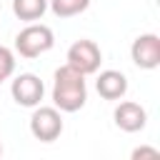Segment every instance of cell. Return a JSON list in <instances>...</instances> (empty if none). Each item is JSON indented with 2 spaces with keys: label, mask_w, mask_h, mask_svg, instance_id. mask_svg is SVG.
I'll return each instance as SVG.
<instances>
[{
  "label": "cell",
  "mask_w": 160,
  "mask_h": 160,
  "mask_svg": "<svg viewBox=\"0 0 160 160\" xmlns=\"http://www.w3.org/2000/svg\"><path fill=\"white\" fill-rule=\"evenodd\" d=\"M88 100L85 75L68 62L60 65L52 75V102L60 112H78Z\"/></svg>",
  "instance_id": "1"
},
{
  "label": "cell",
  "mask_w": 160,
  "mask_h": 160,
  "mask_svg": "<svg viewBox=\"0 0 160 160\" xmlns=\"http://www.w3.org/2000/svg\"><path fill=\"white\" fill-rule=\"evenodd\" d=\"M55 45V35L48 25L42 22H30L25 25L18 35H15V50L20 58L25 60H32V58H40L42 52L52 50Z\"/></svg>",
  "instance_id": "2"
},
{
  "label": "cell",
  "mask_w": 160,
  "mask_h": 160,
  "mask_svg": "<svg viewBox=\"0 0 160 160\" xmlns=\"http://www.w3.org/2000/svg\"><path fill=\"white\" fill-rule=\"evenodd\" d=\"M30 132L40 142H52L62 132V115L52 105H35V112L30 115Z\"/></svg>",
  "instance_id": "3"
},
{
  "label": "cell",
  "mask_w": 160,
  "mask_h": 160,
  "mask_svg": "<svg viewBox=\"0 0 160 160\" xmlns=\"http://www.w3.org/2000/svg\"><path fill=\"white\" fill-rule=\"evenodd\" d=\"M100 62H102V50L98 48L95 40H75L70 48H68V65L80 70L82 75H92L100 70Z\"/></svg>",
  "instance_id": "4"
},
{
  "label": "cell",
  "mask_w": 160,
  "mask_h": 160,
  "mask_svg": "<svg viewBox=\"0 0 160 160\" xmlns=\"http://www.w3.org/2000/svg\"><path fill=\"white\" fill-rule=\"evenodd\" d=\"M10 95L20 108H35L45 95V85L35 72H20L10 85Z\"/></svg>",
  "instance_id": "5"
},
{
  "label": "cell",
  "mask_w": 160,
  "mask_h": 160,
  "mask_svg": "<svg viewBox=\"0 0 160 160\" xmlns=\"http://www.w3.org/2000/svg\"><path fill=\"white\" fill-rule=\"evenodd\" d=\"M130 58L140 70H155L160 65V35L142 32L130 45Z\"/></svg>",
  "instance_id": "6"
},
{
  "label": "cell",
  "mask_w": 160,
  "mask_h": 160,
  "mask_svg": "<svg viewBox=\"0 0 160 160\" xmlns=\"http://www.w3.org/2000/svg\"><path fill=\"white\" fill-rule=\"evenodd\" d=\"M112 118H115V125H118L122 132H140V130L148 125V112H145V108H142L140 102H132V100H122V102L115 108Z\"/></svg>",
  "instance_id": "7"
},
{
  "label": "cell",
  "mask_w": 160,
  "mask_h": 160,
  "mask_svg": "<svg viewBox=\"0 0 160 160\" xmlns=\"http://www.w3.org/2000/svg\"><path fill=\"white\" fill-rule=\"evenodd\" d=\"M95 90L105 100H122L128 92V78L120 70H102L95 80Z\"/></svg>",
  "instance_id": "8"
},
{
  "label": "cell",
  "mask_w": 160,
  "mask_h": 160,
  "mask_svg": "<svg viewBox=\"0 0 160 160\" xmlns=\"http://www.w3.org/2000/svg\"><path fill=\"white\" fill-rule=\"evenodd\" d=\"M48 12V0H12V15L25 22H35Z\"/></svg>",
  "instance_id": "9"
},
{
  "label": "cell",
  "mask_w": 160,
  "mask_h": 160,
  "mask_svg": "<svg viewBox=\"0 0 160 160\" xmlns=\"http://www.w3.org/2000/svg\"><path fill=\"white\" fill-rule=\"evenodd\" d=\"M88 8H90V0H48V10L60 20L75 18V15L85 12Z\"/></svg>",
  "instance_id": "10"
},
{
  "label": "cell",
  "mask_w": 160,
  "mask_h": 160,
  "mask_svg": "<svg viewBox=\"0 0 160 160\" xmlns=\"http://www.w3.org/2000/svg\"><path fill=\"white\" fill-rule=\"evenodd\" d=\"M12 72H15V55H12V50H8L5 45H0V75L8 80Z\"/></svg>",
  "instance_id": "11"
},
{
  "label": "cell",
  "mask_w": 160,
  "mask_h": 160,
  "mask_svg": "<svg viewBox=\"0 0 160 160\" xmlns=\"http://www.w3.org/2000/svg\"><path fill=\"white\" fill-rule=\"evenodd\" d=\"M140 158H152V160H155V158H160V150H158V148H145V145H142V148L132 150V160H140Z\"/></svg>",
  "instance_id": "12"
},
{
  "label": "cell",
  "mask_w": 160,
  "mask_h": 160,
  "mask_svg": "<svg viewBox=\"0 0 160 160\" xmlns=\"http://www.w3.org/2000/svg\"><path fill=\"white\" fill-rule=\"evenodd\" d=\"M2 80H5V78H2V75H0V85H2Z\"/></svg>",
  "instance_id": "13"
},
{
  "label": "cell",
  "mask_w": 160,
  "mask_h": 160,
  "mask_svg": "<svg viewBox=\"0 0 160 160\" xmlns=\"http://www.w3.org/2000/svg\"><path fill=\"white\" fill-rule=\"evenodd\" d=\"M0 155H2V145H0Z\"/></svg>",
  "instance_id": "14"
}]
</instances>
